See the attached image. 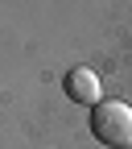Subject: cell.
<instances>
[{"label":"cell","mask_w":132,"mask_h":149,"mask_svg":"<svg viewBox=\"0 0 132 149\" xmlns=\"http://www.w3.org/2000/svg\"><path fill=\"white\" fill-rule=\"evenodd\" d=\"M91 133L111 149H132V108L124 100H99L91 108Z\"/></svg>","instance_id":"cell-1"},{"label":"cell","mask_w":132,"mask_h":149,"mask_svg":"<svg viewBox=\"0 0 132 149\" xmlns=\"http://www.w3.org/2000/svg\"><path fill=\"white\" fill-rule=\"evenodd\" d=\"M66 95L74 104H87V108H95L99 104V74L91 70V66H74L66 74Z\"/></svg>","instance_id":"cell-2"}]
</instances>
